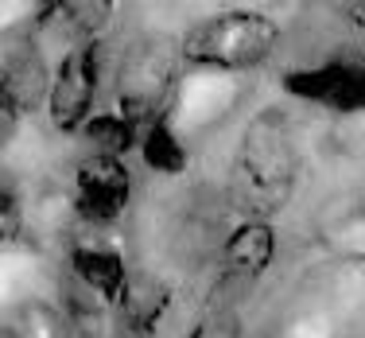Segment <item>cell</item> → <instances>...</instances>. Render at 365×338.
Instances as JSON below:
<instances>
[{
    "label": "cell",
    "mask_w": 365,
    "mask_h": 338,
    "mask_svg": "<svg viewBox=\"0 0 365 338\" xmlns=\"http://www.w3.org/2000/svg\"><path fill=\"white\" fill-rule=\"evenodd\" d=\"M295 136L280 109H260L241 133V148L233 160V195L249 222H268L295 195Z\"/></svg>",
    "instance_id": "1"
},
{
    "label": "cell",
    "mask_w": 365,
    "mask_h": 338,
    "mask_svg": "<svg viewBox=\"0 0 365 338\" xmlns=\"http://www.w3.org/2000/svg\"><path fill=\"white\" fill-rule=\"evenodd\" d=\"M280 43V24L264 12H218L198 20L182 36L179 51L187 63L210 66V71H253Z\"/></svg>",
    "instance_id": "2"
},
{
    "label": "cell",
    "mask_w": 365,
    "mask_h": 338,
    "mask_svg": "<svg viewBox=\"0 0 365 338\" xmlns=\"http://www.w3.org/2000/svg\"><path fill=\"white\" fill-rule=\"evenodd\" d=\"M179 58H182V51L160 36L136 39L125 51V58H120L117 113L133 121L140 133L148 125H155L160 117H168V98H171V86H175Z\"/></svg>",
    "instance_id": "3"
},
{
    "label": "cell",
    "mask_w": 365,
    "mask_h": 338,
    "mask_svg": "<svg viewBox=\"0 0 365 338\" xmlns=\"http://www.w3.org/2000/svg\"><path fill=\"white\" fill-rule=\"evenodd\" d=\"M98 82H101V43H78V47L66 51L63 63L55 66V82H51V98H47V113L55 121V128L78 133V128L90 125Z\"/></svg>",
    "instance_id": "4"
},
{
    "label": "cell",
    "mask_w": 365,
    "mask_h": 338,
    "mask_svg": "<svg viewBox=\"0 0 365 338\" xmlns=\"http://www.w3.org/2000/svg\"><path fill=\"white\" fill-rule=\"evenodd\" d=\"M284 90L338 113H365V55H338L330 63L288 71Z\"/></svg>",
    "instance_id": "5"
},
{
    "label": "cell",
    "mask_w": 365,
    "mask_h": 338,
    "mask_svg": "<svg viewBox=\"0 0 365 338\" xmlns=\"http://www.w3.org/2000/svg\"><path fill=\"white\" fill-rule=\"evenodd\" d=\"M128 195H133V179H128L125 163L113 155H86L74 171V210L93 225H113L125 214Z\"/></svg>",
    "instance_id": "6"
},
{
    "label": "cell",
    "mask_w": 365,
    "mask_h": 338,
    "mask_svg": "<svg viewBox=\"0 0 365 338\" xmlns=\"http://www.w3.org/2000/svg\"><path fill=\"white\" fill-rule=\"evenodd\" d=\"M171 284L155 272H133L117 299L113 338H160V327L171 311Z\"/></svg>",
    "instance_id": "7"
},
{
    "label": "cell",
    "mask_w": 365,
    "mask_h": 338,
    "mask_svg": "<svg viewBox=\"0 0 365 338\" xmlns=\"http://www.w3.org/2000/svg\"><path fill=\"white\" fill-rule=\"evenodd\" d=\"M276 261V230L272 222H241L222 245V288H249Z\"/></svg>",
    "instance_id": "8"
},
{
    "label": "cell",
    "mask_w": 365,
    "mask_h": 338,
    "mask_svg": "<svg viewBox=\"0 0 365 338\" xmlns=\"http://www.w3.org/2000/svg\"><path fill=\"white\" fill-rule=\"evenodd\" d=\"M0 78H4V86H0L4 121L39 109L43 101L51 98V82H55V74H47V63H43V55L31 47V43H16V47H8L4 66H0Z\"/></svg>",
    "instance_id": "9"
},
{
    "label": "cell",
    "mask_w": 365,
    "mask_h": 338,
    "mask_svg": "<svg viewBox=\"0 0 365 338\" xmlns=\"http://www.w3.org/2000/svg\"><path fill=\"white\" fill-rule=\"evenodd\" d=\"M71 276L82 288H90L101 303H113L117 307L120 292L128 284V268H125V257L109 245H78L71 253Z\"/></svg>",
    "instance_id": "10"
},
{
    "label": "cell",
    "mask_w": 365,
    "mask_h": 338,
    "mask_svg": "<svg viewBox=\"0 0 365 338\" xmlns=\"http://www.w3.org/2000/svg\"><path fill=\"white\" fill-rule=\"evenodd\" d=\"M113 16V4H106V0H63V4H47L39 12V24L47 28V24H58V28L66 31V36L78 43H98L93 36L101 31V24H106Z\"/></svg>",
    "instance_id": "11"
},
{
    "label": "cell",
    "mask_w": 365,
    "mask_h": 338,
    "mask_svg": "<svg viewBox=\"0 0 365 338\" xmlns=\"http://www.w3.org/2000/svg\"><path fill=\"white\" fill-rule=\"evenodd\" d=\"M0 338H71V319L43 299H24L8 311Z\"/></svg>",
    "instance_id": "12"
},
{
    "label": "cell",
    "mask_w": 365,
    "mask_h": 338,
    "mask_svg": "<svg viewBox=\"0 0 365 338\" xmlns=\"http://www.w3.org/2000/svg\"><path fill=\"white\" fill-rule=\"evenodd\" d=\"M140 160L160 175H182L187 168V152H182L175 128H171L168 117H160L155 125H148L140 133Z\"/></svg>",
    "instance_id": "13"
},
{
    "label": "cell",
    "mask_w": 365,
    "mask_h": 338,
    "mask_svg": "<svg viewBox=\"0 0 365 338\" xmlns=\"http://www.w3.org/2000/svg\"><path fill=\"white\" fill-rule=\"evenodd\" d=\"M82 133L98 148V155H113V160H120L133 144H140V128L120 113H93Z\"/></svg>",
    "instance_id": "14"
},
{
    "label": "cell",
    "mask_w": 365,
    "mask_h": 338,
    "mask_svg": "<svg viewBox=\"0 0 365 338\" xmlns=\"http://www.w3.org/2000/svg\"><path fill=\"white\" fill-rule=\"evenodd\" d=\"M187 338H241V319H237V311L218 307V311L198 319Z\"/></svg>",
    "instance_id": "15"
},
{
    "label": "cell",
    "mask_w": 365,
    "mask_h": 338,
    "mask_svg": "<svg viewBox=\"0 0 365 338\" xmlns=\"http://www.w3.org/2000/svg\"><path fill=\"white\" fill-rule=\"evenodd\" d=\"M0 233H4V241L20 237V198L12 195V187L0 190Z\"/></svg>",
    "instance_id": "16"
},
{
    "label": "cell",
    "mask_w": 365,
    "mask_h": 338,
    "mask_svg": "<svg viewBox=\"0 0 365 338\" xmlns=\"http://www.w3.org/2000/svg\"><path fill=\"white\" fill-rule=\"evenodd\" d=\"M342 12L350 16V24H354V28H361V31H365V0H358V4H346Z\"/></svg>",
    "instance_id": "17"
}]
</instances>
